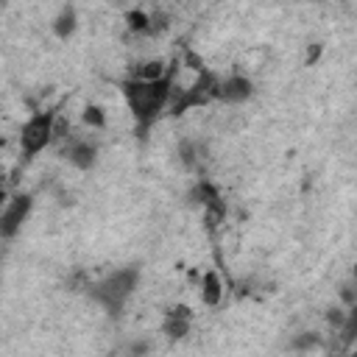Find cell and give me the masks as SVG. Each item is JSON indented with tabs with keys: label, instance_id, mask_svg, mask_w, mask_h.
Wrapping results in <instances>:
<instances>
[{
	"label": "cell",
	"instance_id": "cell-1",
	"mask_svg": "<svg viewBox=\"0 0 357 357\" xmlns=\"http://www.w3.org/2000/svg\"><path fill=\"white\" fill-rule=\"evenodd\" d=\"M173 75H176V67L159 81H139V78L123 81L126 106H128V112L139 128H148L159 117V112L167 109L170 92H173Z\"/></svg>",
	"mask_w": 357,
	"mask_h": 357
},
{
	"label": "cell",
	"instance_id": "cell-2",
	"mask_svg": "<svg viewBox=\"0 0 357 357\" xmlns=\"http://www.w3.org/2000/svg\"><path fill=\"white\" fill-rule=\"evenodd\" d=\"M137 282H139V271L137 268H120V271H112L109 276H103L98 284H92V298L112 315H117L126 301L134 296L137 290Z\"/></svg>",
	"mask_w": 357,
	"mask_h": 357
},
{
	"label": "cell",
	"instance_id": "cell-3",
	"mask_svg": "<svg viewBox=\"0 0 357 357\" xmlns=\"http://www.w3.org/2000/svg\"><path fill=\"white\" fill-rule=\"evenodd\" d=\"M53 114L56 112H33L20 128V151L25 156H36L53 142Z\"/></svg>",
	"mask_w": 357,
	"mask_h": 357
},
{
	"label": "cell",
	"instance_id": "cell-4",
	"mask_svg": "<svg viewBox=\"0 0 357 357\" xmlns=\"http://www.w3.org/2000/svg\"><path fill=\"white\" fill-rule=\"evenodd\" d=\"M31 206H33V198H31L28 192H17L14 198L6 201L3 215H0V234H3L6 240H11V237L22 229V223H25L28 215H31Z\"/></svg>",
	"mask_w": 357,
	"mask_h": 357
},
{
	"label": "cell",
	"instance_id": "cell-5",
	"mask_svg": "<svg viewBox=\"0 0 357 357\" xmlns=\"http://www.w3.org/2000/svg\"><path fill=\"white\" fill-rule=\"evenodd\" d=\"M251 92H254L251 78L248 75H240V73H231V75L220 78V84H218V100L220 103H229V106L248 100Z\"/></svg>",
	"mask_w": 357,
	"mask_h": 357
},
{
	"label": "cell",
	"instance_id": "cell-6",
	"mask_svg": "<svg viewBox=\"0 0 357 357\" xmlns=\"http://www.w3.org/2000/svg\"><path fill=\"white\" fill-rule=\"evenodd\" d=\"M190 321H192V312H190V307H184V304H173V307L165 312V321H162V332H165L170 340H178V337L190 335Z\"/></svg>",
	"mask_w": 357,
	"mask_h": 357
},
{
	"label": "cell",
	"instance_id": "cell-7",
	"mask_svg": "<svg viewBox=\"0 0 357 357\" xmlns=\"http://www.w3.org/2000/svg\"><path fill=\"white\" fill-rule=\"evenodd\" d=\"M95 156H98V145L89 142V139H78V137H70L67 139V159L78 167V170H89L95 165Z\"/></svg>",
	"mask_w": 357,
	"mask_h": 357
},
{
	"label": "cell",
	"instance_id": "cell-8",
	"mask_svg": "<svg viewBox=\"0 0 357 357\" xmlns=\"http://www.w3.org/2000/svg\"><path fill=\"white\" fill-rule=\"evenodd\" d=\"M170 70H173V67H167L165 59L151 56V59H139V61L131 67V78H139V81H159V78H165Z\"/></svg>",
	"mask_w": 357,
	"mask_h": 357
},
{
	"label": "cell",
	"instance_id": "cell-9",
	"mask_svg": "<svg viewBox=\"0 0 357 357\" xmlns=\"http://www.w3.org/2000/svg\"><path fill=\"white\" fill-rule=\"evenodd\" d=\"M201 301L206 307H218L223 301V282H220V276L215 271H206L201 276Z\"/></svg>",
	"mask_w": 357,
	"mask_h": 357
},
{
	"label": "cell",
	"instance_id": "cell-10",
	"mask_svg": "<svg viewBox=\"0 0 357 357\" xmlns=\"http://www.w3.org/2000/svg\"><path fill=\"white\" fill-rule=\"evenodd\" d=\"M75 25H78L75 8H73V6H64V8L56 14V20H53V33H56L59 39H67V36L75 33Z\"/></svg>",
	"mask_w": 357,
	"mask_h": 357
},
{
	"label": "cell",
	"instance_id": "cell-11",
	"mask_svg": "<svg viewBox=\"0 0 357 357\" xmlns=\"http://www.w3.org/2000/svg\"><path fill=\"white\" fill-rule=\"evenodd\" d=\"M126 28L131 31V33H148L151 36V14H145V11H139V8H134V11H128L126 14Z\"/></svg>",
	"mask_w": 357,
	"mask_h": 357
},
{
	"label": "cell",
	"instance_id": "cell-12",
	"mask_svg": "<svg viewBox=\"0 0 357 357\" xmlns=\"http://www.w3.org/2000/svg\"><path fill=\"white\" fill-rule=\"evenodd\" d=\"M81 120H84V126H89V128H95V131L106 128V112H103L100 106H95V103L84 106V112H81Z\"/></svg>",
	"mask_w": 357,
	"mask_h": 357
},
{
	"label": "cell",
	"instance_id": "cell-13",
	"mask_svg": "<svg viewBox=\"0 0 357 357\" xmlns=\"http://www.w3.org/2000/svg\"><path fill=\"white\" fill-rule=\"evenodd\" d=\"M340 335H343V340H346V343L357 340V301L349 307L346 321H343V326H340Z\"/></svg>",
	"mask_w": 357,
	"mask_h": 357
},
{
	"label": "cell",
	"instance_id": "cell-14",
	"mask_svg": "<svg viewBox=\"0 0 357 357\" xmlns=\"http://www.w3.org/2000/svg\"><path fill=\"white\" fill-rule=\"evenodd\" d=\"M326 321H329L332 326H337V329H340V326H343V321H346V312H343V310H329Z\"/></svg>",
	"mask_w": 357,
	"mask_h": 357
},
{
	"label": "cell",
	"instance_id": "cell-15",
	"mask_svg": "<svg viewBox=\"0 0 357 357\" xmlns=\"http://www.w3.org/2000/svg\"><path fill=\"white\" fill-rule=\"evenodd\" d=\"M318 56H321V45H315V47H310V50H307V64H312V61H315Z\"/></svg>",
	"mask_w": 357,
	"mask_h": 357
}]
</instances>
